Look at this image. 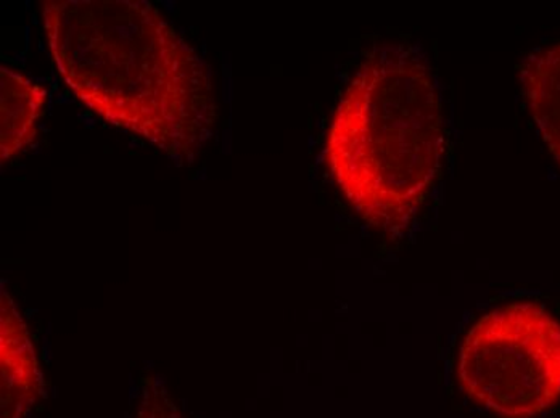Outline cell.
I'll return each instance as SVG.
<instances>
[{"label": "cell", "instance_id": "1", "mask_svg": "<svg viewBox=\"0 0 560 418\" xmlns=\"http://www.w3.org/2000/svg\"><path fill=\"white\" fill-rule=\"evenodd\" d=\"M44 36L67 91L102 121L192 163L211 141L210 68L145 0H50Z\"/></svg>", "mask_w": 560, "mask_h": 418}, {"label": "cell", "instance_id": "2", "mask_svg": "<svg viewBox=\"0 0 560 418\" xmlns=\"http://www.w3.org/2000/svg\"><path fill=\"white\" fill-rule=\"evenodd\" d=\"M442 104L419 47H374L338 100L324 163L369 226L398 232L415 220L442 166Z\"/></svg>", "mask_w": 560, "mask_h": 418}, {"label": "cell", "instance_id": "5", "mask_svg": "<svg viewBox=\"0 0 560 418\" xmlns=\"http://www.w3.org/2000/svg\"><path fill=\"white\" fill-rule=\"evenodd\" d=\"M49 92L25 74L0 68V159L12 162L36 142Z\"/></svg>", "mask_w": 560, "mask_h": 418}, {"label": "cell", "instance_id": "7", "mask_svg": "<svg viewBox=\"0 0 560 418\" xmlns=\"http://www.w3.org/2000/svg\"><path fill=\"white\" fill-rule=\"evenodd\" d=\"M136 418H183L160 390H147Z\"/></svg>", "mask_w": 560, "mask_h": 418}, {"label": "cell", "instance_id": "4", "mask_svg": "<svg viewBox=\"0 0 560 418\" xmlns=\"http://www.w3.org/2000/svg\"><path fill=\"white\" fill-rule=\"evenodd\" d=\"M2 418H22L40 393V372L30 330L15 301L2 291L0 302Z\"/></svg>", "mask_w": 560, "mask_h": 418}, {"label": "cell", "instance_id": "6", "mask_svg": "<svg viewBox=\"0 0 560 418\" xmlns=\"http://www.w3.org/2000/svg\"><path fill=\"white\" fill-rule=\"evenodd\" d=\"M521 83L533 121L560 166V43L524 61Z\"/></svg>", "mask_w": 560, "mask_h": 418}, {"label": "cell", "instance_id": "3", "mask_svg": "<svg viewBox=\"0 0 560 418\" xmlns=\"http://www.w3.org/2000/svg\"><path fill=\"white\" fill-rule=\"evenodd\" d=\"M456 373L488 413L541 416L560 401V322L535 302L491 309L464 336Z\"/></svg>", "mask_w": 560, "mask_h": 418}]
</instances>
